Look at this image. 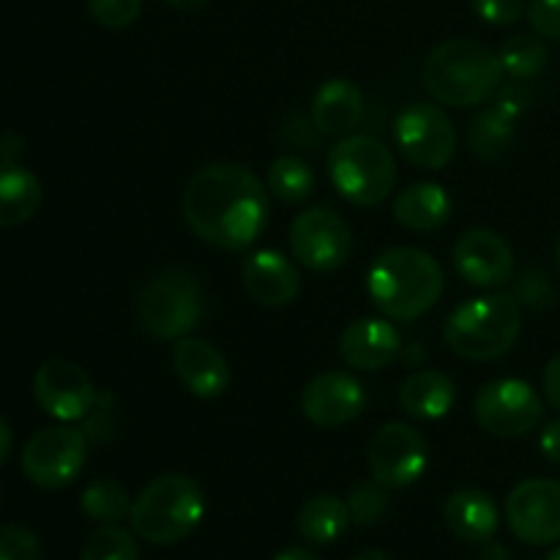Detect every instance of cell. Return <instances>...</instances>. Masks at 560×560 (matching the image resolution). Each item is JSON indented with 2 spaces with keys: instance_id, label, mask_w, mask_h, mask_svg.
<instances>
[{
  "instance_id": "obj_1",
  "label": "cell",
  "mask_w": 560,
  "mask_h": 560,
  "mask_svg": "<svg viewBox=\"0 0 560 560\" xmlns=\"http://www.w3.org/2000/svg\"><path fill=\"white\" fill-rule=\"evenodd\" d=\"M184 219L208 246L241 252L268 224V191L249 167L213 162L197 170L184 189Z\"/></svg>"
},
{
  "instance_id": "obj_2",
  "label": "cell",
  "mask_w": 560,
  "mask_h": 560,
  "mask_svg": "<svg viewBox=\"0 0 560 560\" xmlns=\"http://www.w3.org/2000/svg\"><path fill=\"white\" fill-rule=\"evenodd\" d=\"M446 279L441 262L424 249L394 246L381 252L366 273V293L372 304L397 323L427 315L441 301Z\"/></svg>"
},
{
  "instance_id": "obj_3",
  "label": "cell",
  "mask_w": 560,
  "mask_h": 560,
  "mask_svg": "<svg viewBox=\"0 0 560 560\" xmlns=\"http://www.w3.org/2000/svg\"><path fill=\"white\" fill-rule=\"evenodd\" d=\"M421 80L435 102L448 107H479L498 96L503 85L501 60L474 38H448L430 52Z\"/></svg>"
},
{
  "instance_id": "obj_4",
  "label": "cell",
  "mask_w": 560,
  "mask_h": 560,
  "mask_svg": "<svg viewBox=\"0 0 560 560\" xmlns=\"http://www.w3.org/2000/svg\"><path fill=\"white\" fill-rule=\"evenodd\" d=\"M523 306L512 293H487L452 310L443 323L448 350L468 361H495L517 345Z\"/></svg>"
},
{
  "instance_id": "obj_5",
  "label": "cell",
  "mask_w": 560,
  "mask_h": 560,
  "mask_svg": "<svg viewBox=\"0 0 560 560\" xmlns=\"http://www.w3.org/2000/svg\"><path fill=\"white\" fill-rule=\"evenodd\" d=\"M206 514V495L200 485L184 474H164L142 487L131 503V530L142 541L170 547L195 534Z\"/></svg>"
},
{
  "instance_id": "obj_6",
  "label": "cell",
  "mask_w": 560,
  "mask_h": 560,
  "mask_svg": "<svg viewBox=\"0 0 560 560\" xmlns=\"http://www.w3.org/2000/svg\"><path fill=\"white\" fill-rule=\"evenodd\" d=\"M328 178L350 206L372 208L394 191L397 162L392 148L377 137L348 135L328 151Z\"/></svg>"
},
{
  "instance_id": "obj_7",
  "label": "cell",
  "mask_w": 560,
  "mask_h": 560,
  "mask_svg": "<svg viewBox=\"0 0 560 560\" xmlns=\"http://www.w3.org/2000/svg\"><path fill=\"white\" fill-rule=\"evenodd\" d=\"M202 317V293L186 271H162L148 279L137 299V323L142 331L162 342L189 337Z\"/></svg>"
},
{
  "instance_id": "obj_8",
  "label": "cell",
  "mask_w": 560,
  "mask_h": 560,
  "mask_svg": "<svg viewBox=\"0 0 560 560\" xmlns=\"http://www.w3.org/2000/svg\"><path fill=\"white\" fill-rule=\"evenodd\" d=\"M394 142L419 170H443L457 153V129L432 102H413L394 118Z\"/></svg>"
},
{
  "instance_id": "obj_9",
  "label": "cell",
  "mask_w": 560,
  "mask_h": 560,
  "mask_svg": "<svg viewBox=\"0 0 560 560\" xmlns=\"http://www.w3.org/2000/svg\"><path fill=\"white\" fill-rule=\"evenodd\" d=\"M88 463V435L69 424L44 427L22 448V474L42 490H63Z\"/></svg>"
},
{
  "instance_id": "obj_10",
  "label": "cell",
  "mask_w": 560,
  "mask_h": 560,
  "mask_svg": "<svg viewBox=\"0 0 560 560\" xmlns=\"http://www.w3.org/2000/svg\"><path fill=\"white\" fill-rule=\"evenodd\" d=\"M366 463L377 485L386 490H405L430 468V443L413 424L392 421L372 435L366 446Z\"/></svg>"
},
{
  "instance_id": "obj_11",
  "label": "cell",
  "mask_w": 560,
  "mask_h": 560,
  "mask_svg": "<svg viewBox=\"0 0 560 560\" xmlns=\"http://www.w3.org/2000/svg\"><path fill=\"white\" fill-rule=\"evenodd\" d=\"M353 249L350 224L331 206H312L290 224V252L304 268L317 273L337 271Z\"/></svg>"
},
{
  "instance_id": "obj_12",
  "label": "cell",
  "mask_w": 560,
  "mask_h": 560,
  "mask_svg": "<svg viewBox=\"0 0 560 560\" xmlns=\"http://www.w3.org/2000/svg\"><path fill=\"white\" fill-rule=\"evenodd\" d=\"M474 416L485 432L495 438H523L539 427L545 416L541 394L528 381L501 377L481 386L474 399Z\"/></svg>"
},
{
  "instance_id": "obj_13",
  "label": "cell",
  "mask_w": 560,
  "mask_h": 560,
  "mask_svg": "<svg viewBox=\"0 0 560 560\" xmlns=\"http://www.w3.org/2000/svg\"><path fill=\"white\" fill-rule=\"evenodd\" d=\"M33 394L38 408L60 424L85 421V416L96 408L98 397L91 375L66 359H49L38 366L33 375Z\"/></svg>"
},
{
  "instance_id": "obj_14",
  "label": "cell",
  "mask_w": 560,
  "mask_h": 560,
  "mask_svg": "<svg viewBox=\"0 0 560 560\" xmlns=\"http://www.w3.org/2000/svg\"><path fill=\"white\" fill-rule=\"evenodd\" d=\"M506 525L530 547L560 541V481L528 479L514 487L506 498Z\"/></svg>"
},
{
  "instance_id": "obj_15",
  "label": "cell",
  "mask_w": 560,
  "mask_h": 560,
  "mask_svg": "<svg viewBox=\"0 0 560 560\" xmlns=\"http://www.w3.org/2000/svg\"><path fill=\"white\" fill-rule=\"evenodd\" d=\"M525 85L528 82H509L506 88L501 85L495 102L474 115L468 126V148L474 156L485 159V162H498V159L506 156L509 148L514 145L520 115L530 104V93L525 91Z\"/></svg>"
},
{
  "instance_id": "obj_16",
  "label": "cell",
  "mask_w": 560,
  "mask_h": 560,
  "mask_svg": "<svg viewBox=\"0 0 560 560\" xmlns=\"http://www.w3.org/2000/svg\"><path fill=\"white\" fill-rule=\"evenodd\" d=\"M454 268L474 288L495 290L514 279V252L495 230L474 228L454 244Z\"/></svg>"
},
{
  "instance_id": "obj_17",
  "label": "cell",
  "mask_w": 560,
  "mask_h": 560,
  "mask_svg": "<svg viewBox=\"0 0 560 560\" xmlns=\"http://www.w3.org/2000/svg\"><path fill=\"white\" fill-rule=\"evenodd\" d=\"M366 408V392L348 372H323L306 383L301 410L317 427H345L359 419Z\"/></svg>"
},
{
  "instance_id": "obj_18",
  "label": "cell",
  "mask_w": 560,
  "mask_h": 560,
  "mask_svg": "<svg viewBox=\"0 0 560 560\" xmlns=\"http://www.w3.org/2000/svg\"><path fill=\"white\" fill-rule=\"evenodd\" d=\"M241 279L249 299L271 310L293 304L301 290V273L295 262L273 249H257L246 255L241 262Z\"/></svg>"
},
{
  "instance_id": "obj_19",
  "label": "cell",
  "mask_w": 560,
  "mask_h": 560,
  "mask_svg": "<svg viewBox=\"0 0 560 560\" xmlns=\"http://www.w3.org/2000/svg\"><path fill=\"white\" fill-rule=\"evenodd\" d=\"M173 370L186 392L200 399H217L230 388L228 359L200 337H184L173 348Z\"/></svg>"
},
{
  "instance_id": "obj_20",
  "label": "cell",
  "mask_w": 560,
  "mask_h": 560,
  "mask_svg": "<svg viewBox=\"0 0 560 560\" xmlns=\"http://www.w3.org/2000/svg\"><path fill=\"white\" fill-rule=\"evenodd\" d=\"M402 350L399 331L388 317H359L350 323L339 339L345 364L361 372H377L392 364Z\"/></svg>"
},
{
  "instance_id": "obj_21",
  "label": "cell",
  "mask_w": 560,
  "mask_h": 560,
  "mask_svg": "<svg viewBox=\"0 0 560 560\" xmlns=\"http://www.w3.org/2000/svg\"><path fill=\"white\" fill-rule=\"evenodd\" d=\"M312 126L326 137H348L364 118V93L342 77L323 82L312 98Z\"/></svg>"
},
{
  "instance_id": "obj_22",
  "label": "cell",
  "mask_w": 560,
  "mask_h": 560,
  "mask_svg": "<svg viewBox=\"0 0 560 560\" xmlns=\"http://www.w3.org/2000/svg\"><path fill=\"white\" fill-rule=\"evenodd\" d=\"M443 520H446L448 530L459 541H465V545H485V541L495 539L498 525H501V512H498V503L485 490L465 487V490L448 495L446 506H443Z\"/></svg>"
},
{
  "instance_id": "obj_23",
  "label": "cell",
  "mask_w": 560,
  "mask_h": 560,
  "mask_svg": "<svg viewBox=\"0 0 560 560\" xmlns=\"http://www.w3.org/2000/svg\"><path fill=\"white\" fill-rule=\"evenodd\" d=\"M392 211L394 219H397L405 230H413V233H432V230H441L443 224L452 219L454 200L441 184L421 180V184L408 186V189H402L394 197Z\"/></svg>"
},
{
  "instance_id": "obj_24",
  "label": "cell",
  "mask_w": 560,
  "mask_h": 560,
  "mask_svg": "<svg viewBox=\"0 0 560 560\" xmlns=\"http://www.w3.org/2000/svg\"><path fill=\"white\" fill-rule=\"evenodd\" d=\"M457 402V386L446 372L419 370L399 386V408L419 421H438L452 413Z\"/></svg>"
},
{
  "instance_id": "obj_25",
  "label": "cell",
  "mask_w": 560,
  "mask_h": 560,
  "mask_svg": "<svg viewBox=\"0 0 560 560\" xmlns=\"http://www.w3.org/2000/svg\"><path fill=\"white\" fill-rule=\"evenodd\" d=\"M42 180L16 162H0V228L25 224L42 206Z\"/></svg>"
},
{
  "instance_id": "obj_26",
  "label": "cell",
  "mask_w": 560,
  "mask_h": 560,
  "mask_svg": "<svg viewBox=\"0 0 560 560\" xmlns=\"http://www.w3.org/2000/svg\"><path fill=\"white\" fill-rule=\"evenodd\" d=\"M350 509L348 501L337 495H315L301 506L299 520V534L301 539L310 545H334L342 539L350 528Z\"/></svg>"
},
{
  "instance_id": "obj_27",
  "label": "cell",
  "mask_w": 560,
  "mask_h": 560,
  "mask_svg": "<svg viewBox=\"0 0 560 560\" xmlns=\"http://www.w3.org/2000/svg\"><path fill=\"white\" fill-rule=\"evenodd\" d=\"M268 191L288 206H299L315 195V170L301 156H279L268 167Z\"/></svg>"
},
{
  "instance_id": "obj_28",
  "label": "cell",
  "mask_w": 560,
  "mask_h": 560,
  "mask_svg": "<svg viewBox=\"0 0 560 560\" xmlns=\"http://www.w3.org/2000/svg\"><path fill=\"white\" fill-rule=\"evenodd\" d=\"M498 60H501L503 77L512 82H530L547 66V44L541 42V36L514 33L503 42Z\"/></svg>"
},
{
  "instance_id": "obj_29",
  "label": "cell",
  "mask_w": 560,
  "mask_h": 560,
  "mask_svg": "<svg viewBox=\"0 0 560 560\" xmlns=\"http://www.w3.org/2000/svg\"><path fill=\"white\" fill-rule=\"evenodd\" d=\"M131 495L120 481L115 479H96L85 487L80 498V506L85 517H91L98 525H118L131 514Z\"/></svg>"
},
{
  "instance_id": "obj_30",
  "label": "cell",
  "mask_w": 560,
  "mask_h": 560,
  "mask_svg": "<svg viewBox=\"0 0 560 560\" xmlns=\"http://www.w3.org/2000/svg\"><path fill=\"white\" fill-rule=\"evenodd\" d=\"M80 560H140L135 534L120 525H102L82 547Z\"/></svg>"
},
{
  "instance_id": "obj_31",
  "label": "cell",
  "mask_w": 560,
  "mask_h": 560,
  "mask_svg": "<svg viewBox=\"0 0 560 560\" xmlns=\"http://www.w3.org/2000/svg\"><path fill=\"white\" fill-rule=\"evenodd\" d=\"M348 509H350V520L361 528H372V525L381 523L388 512V490L383 485H377L372 479V485H359L348 498Z\"/></svg>"
},
{
  "instance_id": "obj_32",
  "label": "cell",
  "mask_w": 560,
  "mask_h": 560,
  "mask_svg": "<svg viewBox=\"0 0 560 560\" xmlns=\"http://www.w3.org/2000/svg\"><path fill=\"white\" fill-rule=\"evenodd\" d=\"M514 299L520 301V306H528V310H550L556 304V288H552L550 277L539 268H528V271L520 273L514 279Z\"/></svg>"
},
{
  "instance_id": "obj_33",
  "label": "cell",
  "mask_w": 560,
  "mask_h": 560,
  "mask_svg": "<svg viewBox=\"0 0 560 560\" xmlns=\"http://www.w3.org/2000/svg\"><path fill=\"white\" fill-rule=\"evenodd\" d=\"M0 560H42V541L31 528L0 525Z\"/></svg>"
},
{
  "instance_id": "obj_34",
  "label": "cell",
  "mask_w": 560,
  "mask_h": 560,
  "mask_svg": "<svg viewBox=\"0 0 560 560\" xmlns=\"http://www.w3.org/2000/svg\"><path fill=\"white\" fill-rule=\"evenodd\" d=\"M88 11L102 27L120 31L140 16L142 0H88Z\"/></svg>"
},
{
  "instance_id": "obj_35",
  "label": "cell",
  "mask_w": 560,
  "mask_h": 560,
  "mask_svg": "<svg viewBox=\"0 0 560 560\" xmlns=\"http://www.w3.org/2000/svg\"><path fill=\"white\" fill-rule=\"evenodd\" d=\"M479 20H485L492 27L517 25L523 14L528 11L525 0H470Z\"/></svg>"
},
{
  "instance_id": "obj_36",
  "label": "cell",
  "mask_w": 560,
  "mask_h": 560,
  "mask_svg": "<svg viewBox=\"0 0 560 560\" xmlns=\"http://www.w3.org/2000/svg\"><path fill=\"white\" fill-rule=\"evenodd\" d=\"M528 22L541 38L560 44V0H530Z\"/></svg>"
},
{
  "instance_id": "obj_37",
  "label": "cell",
  "mask_w": 560,
  "mask_h": 560,
  "mask_svg": "<svg viewBox=\"0 0 560 560\" xmlns=\"http://www.w3.org/2000/svg\"><path fill=\"white\" fill-rule=\"evenodd\" d=\"M541 388H545V399L552 408L560 410V353L552 355L550 364L545 366V375H541Z\"/></svg>"
},
{
  "instance_id": "obj_38",
  "label": "cell",
  "mask_w": 560,
  "mask_h": 560,
  "mask_svg": "<svg viewBox=\"0 0 560 560\" xmlns=\"http://www.w3.org/2000/svg\"><path fill=\"white\" fill-rule=\"evenodd\" d=\"M539 448L550 463L560 465V419L550 421V424L545 427V432H541L539 438Z\"/></svg>"
},
{
  "instance_id": "obj_39",
  "label": "cell",
  "mask_w": 560,
  "mask_h": 560,
  "mask_svg": "<svg viewBox=\"0 0 560 560\" xmlns=\"http://www.w3.org/2000/svg\"><path fill=\"white\" fill-rule=\"evenodd\" d=\"M479 560H512V556H509V550L501 545V541L490 539V541H485V545H481Z\"/></svg>"
},
{
  "instance_id": "obj_40",
  "label": "cell",
  "mask_w": 560,
  "mask_h": 560,
  "mask_svg": "<svg viewBox=\"0 0 560 560\" xmlns=\"http://www.w3.org/2000/svg\"><path fill=\"white\" fill-rule=\"evenodd\" d=\"M11 446H14V435H11L9 421H5L3 416H0V465H3L5 459H9Z\"/></svg>"
},
{
  "instance_id": "obj_41",
  "label": "cell",
  "mask_w": 560,
  "mask_h": 560,
  "mask_svg": "<svg viewBox=\"0 0 560 560\" xmlns=\"http://www.w3.org/2000/svg\"><path fill=\"white\" fill-rule=\"evenodd\" d=\"M273 560H323V558L317 556V552L306 550V547H288V550L279 552Z\"/></svg>"
},
{
  "instance_id": "obj_42",
  "label": "cell",
  "mask_w": 560,
  "mask_h": 560,
  "mask_svg": "<svg viewBox=\"0 0 560 560\" xmlns=\"http://www.w3.org/2000/svg\"><path fill=\"white\" fill-rule=\"evenodd\" d=\"M167 3L175 5V9H180V11H195V9H202L208 0H167Z\"/></svg>"
},
{
  "instance_id": "obj_43",
  "label": "cell",
  "mask_w": 560,
  "mask_h": 560,
  "mask_svg": "<svg viewBox=\"0 0 560 560\" xmlns=\"http://www.w3.org/2000/svg\"><path fill=\"white\" fill-rule=\"evenodd\" d=\"M405 359L413 361V366H421V361H424V348H421V345H413V348L405 350Z\"/></svg>"
},
{
  "instance_id": "obj_44",
  "label": "cell",
  "mask_w": 560,
  "mask_h": 560,
  "mask_svg": "<svg viewBox=\"0 0 560 560\" xmlns=\"http://www.w3.org/2000/svg\"><path fill=\"white\" fill-rule=\"evenodd\" d=\"M353 560H394V558L383 550H364V552H359Z\"/></svg>"
},
{
  "instance_id": "obj_45",
  "label": "cell",
  "mask_w": 560,
  "mask_h": 560,
  "mask_svg": "<svg viewBox=\"0 0 560 560\" xmlns=\"http://www.w3.org/2000/svg\"><path fill=\"white\" fill-rule=\"evenodd\" d=\"M556 266H558V271H560V238H558V244H556Z\"/></svg>"
},
{
  "instance_id": "obj_46",
  "label": "cell",
  "mask_w": 560,
  "mask_h": 560,
  "mask_svg": "<svg viewBox=\"0 0 560 560\" xmlns=\"http://www.w3.org/2000/svg\"><path fill=\"white\" fill-rule=\"evenodd\" d=\"M547 560H560V547L556 552H550V558H547Z\"/></svg>"
},
{
  "instance_id": "obj_47",
  "label": "cell",
  "mask_w": 560,
  "mask_h": 560,
  "mask_svg": "<svg viewBox=\"0 0 560 560\" xmlns=\"http://www.w3.org/2000/svg\"><path fill=\"white\" fill-rule=\"evenodd\" d=\"M0 506H3V487H0Z\"/></svg>"
}]
</instances>
